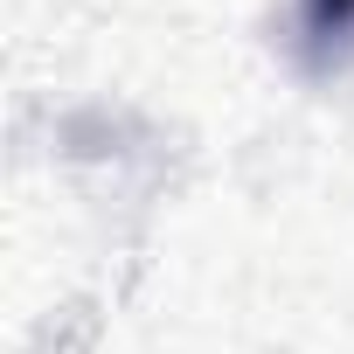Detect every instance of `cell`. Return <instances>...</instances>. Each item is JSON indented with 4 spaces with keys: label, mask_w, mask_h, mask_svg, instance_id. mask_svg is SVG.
<instances>
[{
    "label": "cell",
    "mask_w": 354,
    "mask_h": 354,
    "mask_svg": "<svg viewBox=\"0 0 354 354\" xmlns=\"http://www.w3.org/2000/svg\"><path fill=\"white\" fill-rule=\"evenodd\" d=\"M299 49L326 70L354 49V0H299Z\"/></svg>",
    "instance_id": "obj_1"
}]
</instances>
